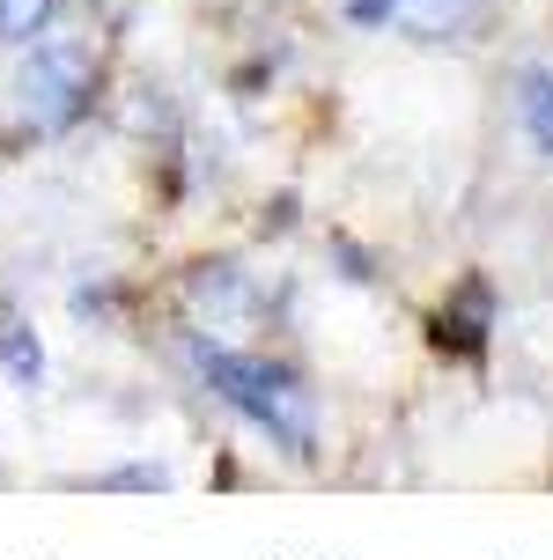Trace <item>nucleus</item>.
<instances>
[{
  "mask_svg": "<svg viewBox=\"0 0 553 560\" xmlns=\"http://www.w3.org/2000/svg\"><path fill=\"white\" fill-rule=\"evenodd\" d=\"M193 369H199V384H207L237 420H251L274 450H288V457H310V450H318V392H310L288 362L193 339Z\"/></svg>",
  "mask_w": 553,
  "mask_h": 560,
  "instance_id": "1",
  "label": "nucleus"
},
{
  "mask_svg": "<svg viewBox=\"0 0 553 560\" xmlns=\"http://www.w3.org/2000/svg\"><path fill=\"white\" fill-rule=\"evenodd\" d=\"M23 67H15V112L37 133H67L82 126L89 104H96V45L89 37H37L23 45Z\"/></svg>",
  "mask_w": 553,
  "mask_h": 560,
  "instance_id": "2",
  "label": "nucleus"
},
{
  "mask_svg": "<svg viewBox=\"0 0 553 560\" xmlns=\"http://www.w3.org/2000/svg\"><path fill=\"white\" fill-rule=\"evenodd\" d=\"M487 332H495V295H487V280H465L458 303H442V317H436V347H450V354H480Z\"/></svg>",
  "mask_w": 553,
  "mask_h": 560,
  "instance_id": "3",
  "label": "nucleus"
},
{
  "mask_svg": "<svg viewBox=\"0 0 553 560\" xmlns=\"http://www.w3.org/2000/svg\"><path fill=\"white\" fill-rule=\"evenodd\" d=\"M480 8H487V0H399L391 30H406V37H428V45H442V37H465V30L480 23Z\"/></svg>",
  "mask_w": 553,
  "mask_h": 560,
  "instance_id": "4",
  "label": "nucleus"
},
{
  "mask_svg": "<svg viewBox=\"0 0 553 560\" xmlns=\"http://www.w3.org/2000/svg\"><path fill=\"white\" fill-rule=\"evenodd\" d=\"M517 118L539 140V155H553V67H525L517 74Z\"/></svg>",
  "mask_w": 553,
  "mask_h": 560,
  "instance_id": "5",
  "label": "nucleus"
},
{
  "mask_svg": "<svg viewBox=\"0 0 553 560\" xmlns=\"http://www.w3.org/2000/svg\"><path fill=\"white\" fill-rule=\"evenodd\" d=\"M0 369H8L15 392H37V384H45V347H37V332H30L23 317L0 325Z\"/></svg>",
  "mask_w": 553,
  "mask_h": 560,
  "instance_id": "6",
  "label": "nucleus"
},
{
  "mask_svg": "<svg viewBox=\"0 0 553 560\" xmlns=\"http://www.w3.org/2000/svg\"><path fill=\"white\" fill-rule=\"evenodd\" d=\"M53 8L59 0H0V45H37L45 30H53Z\"/></svg>",
  "mask_w": 553,
  "mask_h": 560,
  "instance_id": "7",
  "label": "nucleus"
},
{
  "mask_svg": "<svg viewBox=\"0 0 553 560\" xmlns=\"http://www.w3.org/2000/svg\"><path fill=\"white\" fill-rule=\"evenodd\" d=\"M339 15L355 30H391V15H399V0H339Z\"/></svg>",
  "mask_w": 553,
  "mask_h": 560,
  "instance_id": "8",
  "label": "nucleus"
}]
</instances>
